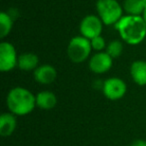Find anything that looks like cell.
Here are the masks:
<instances>
[{
  "label": "cell",
  "instance_id": "1",
  "mask_svg": "<svg viewBox=\"0 0 146 146\" xmlns=\"http://www.w3.org/2000/svg\"><path fill=\"white\" fill-rule=\"evenodd\" d=\"M120 37L129 45L140 44L146 37V23L142 16L126 15L115 24Z\"/></svg>",
  "mask_w": 146,
  "mask_h": 146
},
{
  "label": "cell",
  "instance_id": "2",
  "mask_svg": "<svg viewBox=\"0 0 146 146\" xmlns=\"http://www.w3.org/2000/svg\"><path fill=\"white\" fill-rule=\"evenodd\" d=\"M6 105L9 112L15 116H24L36 107V98L28 89L17 86L10 89L7 94Z\"/></svg>",
  "mask_w": 146,
  "mask_h": 146
},
{
  "label": "cell",
  "instance_id": "3",
  "mask_svg": "<svg viewBox=\"0 0 146 146\" xmlns=\"http://www.w3.org/2000/svg\"><path fill=\"white\" fill-rule=\"evenodd\" d=\"M96 10L104 25H115L123 17V7L117 0H97Z\"/></svg>",
  "mask_w": 146,
  "mask_h": 146
},
{
  "label": "cell",
  "instance_id": "4",
  "mask_svg": "<svg viewBox=\"0 0 146 146\" xmlns=\"http://www.w3.org/2000/svg\"><path fill=\"white\" fill-rule=\"evenodd\" d=\"M91 50L92 46L89 39L79 35V36L73 37L69 41L68 47H67V54L72 62L81 63L89 57Z\"/></svg>",
  "mask_w": 146,
  "mask_h": 146
},
{
  "label": "cell",
  "instance_id": "5",
  "mask_svg": "<svg viewBox=\"0 0 146 146\" xmlns=\"http://www.w3.org/2000/svg\"><path fill=\"white\" fill-rule=\"evenodd\" d=\"M18 62V56L13 44L7 41L0 43V70L8 72L15 68Z\"/></svg>",
  "mask_w": 146,
  "mask_h": 146
},
{
  "label": "cell",
  "instance_id": "6",
  "mask_svg": "<svg viewBox=\"0 0 146 146\" xmlns=\"http://www.w3.org/2000/svg\"><path fill=\"white\" fill-rule=\"evenodd\" d=\"M102 91L107 99L119 100L125 95L127 91V86L121 78L110 77L103 82Z\"/></svg>",
  "mask_w": 146,
  "mask_h": 146
},
{
  "label": "cell",
  "instance_id": "7",
  "mask_svg": "<svg viewBox=\"0 0 146 146\" xmlns=\"http://www.w3.org/2000/svg\"><path fill=\"white\" fill-rule=\"evenodd\" d=\"M102 28H103V22L99 16L90 14L85 16L80 22V32L81 35L85 38L91 39L95 38L97 36H100L102 32Z\"/></svg>",
  "mask_w": 146,
  "mask_h": 146
},
{
  "label": "cell",
  "instance_id": "8",
  "mask_svg": "<svg viewBox=\"0 0 146 146\" xmlns=\"http://www.w3.org/2000/svg\"><path fill=\"white\" fill-rule=\"evenodd\" d=\"M112 58L106 52H98L90 58L89 68L93 73L103 74L112 67Z\"/></svg>",
  "mask_w": 146,
  "mask_h": 146
},
{
  "label": "cell",
  "instance_id": "9",
  "mask_svg": "<svg viewBox=\"0 0 146 146\" xmlns=\"http://www.w3.org/2000/svg\"><path fill=\"white\" fill-rule=\"evenodd\" d=\"M57 71L52 65L43 64L34 70V78L40 84H50L56 79Z\"/></svg>",
  "mask_w": 146,
  "mask_h": 146
},
{
  "label": "cell",
  "instance_id": "10",
  "mask_svg": "<svg viewBox=\"0 0 146 146\" xmlns=\"http://www.w3.org/2000/svg\"><path fill=\"white\" fill-rule=\"evenodd\" d=\"M17 127L16 116L11 112H5L0 116V135L2 137H9L14 133Z\"/></svg>",
  "mask_w": 146,
  "mask_h": 146
},
{
  "label": "cell",
  "instance_id": "11",
  "mask_svg": "<svg viewBox=\"0 0 146 146\" xmlns=\"http://www.w3.org/2000/svg\"><path fill=\"white\" fill-rule=\"evenodd\" d=\"M130 75L138 85H146V61L136 60L130 66Z\"/></svg>",
  "mask_w": 146,
  "mask_h": 146
},
{
  "label": "cell",
  "instance_id": "12",
  "mask_svg": "<svg viewBox=\"0 0 146 146\" xmlns=\"http://www.w3.org/2000/svg\"><path fill=\"white\" fill-rule=\"evenodd\" d=\"M35 98H36V106L43 110L53 109L57 104L56 95L48 90L38 92L35 95Z\"/></svg>",
  "mask_w": 146,
  "mask_h": 146
},
{
  "label": "cell",
  "instance_id": "13",
  "mask_svg": "<svg viewBox=\"0 0 146 146\" xmlns=\"http://www.w3.org/2000/svg\"><path fill=\"white\" fill-rule=\"evenodd\" d=\"M39 58L35 53L25 52L18 56V62L17 66L19 69L23 71H31L35 70L38 67Z\"/></svg>",
  "mask_w": 146,
  "mask_h": 146
},
{
  "label": "cell",
  "instance_id": "14",
  "mask_svg": "<svg viewBox=\"0 0 146 146\" xmlns=\"http://www.w3.org/2000/svg\"><path fill=\"white\" fill-rule=\"evenodd\" d=\"M123 9L128 15L142 16L146 9V0H124Z\"/></svg>",
  "mask_w": 146,
  "mask_h": 146
},
{
  "label": "cell",
  "instance_id": "15",
  "mask_svg": "<svg viewBox=\"0 0 146 146\" xmlns=\"http://www.w3.org/2000/svg\"><path fill=\"white\" fill-rule=\"evenodd\" d=\"M13 26V18L9 15L8 12L0 13V37L4 38L10 33Z\"/></svg>",
  "mask_w": 146,
  "mask_h": 146
},
{
  "label": "cell",
  "instance_id": "16",
  "mask_svg": "<svg viewBox=\"0 0 146 146\" xmlns=\"http://www.w3.org/2000/svg\"><path fill=\"white\" fill-rule=\"evenodd\" d=\"M122 51H123V45H122V43L118 40H114L111 41L107 45L105 52L114 59L119 57L122 54Z\"/></svg>",
  "mask_w": 146,
  "mask_h": 146
},
{
  "label": "cell",
  "instance_id": "17",
  "mask_svg": "<svg viewBox=\"0 0 146 146\" xmlns=\"http://www.w3.org/2000/svg\"><path fill=\"white\" fill-rule=\"evenodd\" d=\"M90 42H91L92 49H94V50H96V51H99V52H101L105 47H107L106 46L105 40H104V38L101 36V35L91 39Z\"/></svg>",
  "mask_w": 146,
  "mask_h": 146
},
{
  "label": "cell",
  "instance_id": "18",
  "mask_svg": "<svg viewBox=\"0 0 146 146\" xmlns=\"http://www.w3.org/2000/svg\"><path fill=\"white\" fill-rule=\"evenodd\" d=\"M129 146H146V140L144 139H135L130 143Z\"/></svg>",
  "mask_w": 146,
  "mask_h": 146
},
{
  "label": "cell",
  "instance_id": "19",
  "mask_svg": "<svg viewBox=\"0 0 146 146\" xmlns=\"http://www.w3.org/2000/svg\"><path fill=\"white\" fill-rule=\"evenodd\" d=\"M142 17H143V19H144V21H145V23H146V9H145V11H144V13H143V15H142Z\"/></svg>",
  "mask_w": 146,
  "mask_h": 146
}]
</instances>
